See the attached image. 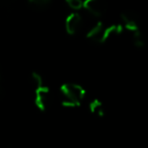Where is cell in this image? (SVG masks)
Segmentation results:
<instances>
[{
	"label": "cell",
	"mask_w": 148,
	"mask_h": 148,
	"mask_svg": "<svg viewBox=\"0 0 148 148\" xmlns=\"http://www.w3.org/2000/svg\"><path fill=\"white\" fill-rule=\"evenodd\" d=\"M103 23L101 21H97L90 29H88L86 34V38L89 40H92V41H97L99 42V38H101V34L103 32Z\"/></svg>",
	"instance_id": "52a82bcc"
},
{
	"label": "cell",
	"mask_w": 148,
	"mask_h": 148,
	"mask_svg": "<svg viewBox=\"0 0 148 148\" xmlns=\"http://www.w3.org/2000/svg\"><path fill=\"white\" fill-rule=\"evenodd\" d=\"M83 7L93 16L99 17L105 12L103 0H83Z\"/></svg>",
	"instance_id": "277c9868"
},
{
	"label": "cell",
	"mask_w": 148,
	"mask_h": 148,
	"mask_svg": "<svg viewBox=\"0 0 148 148\" xmlns=\"http://www.w3.org/2000/svg\"><path fill=\"white\" fill-rule=\"evenodd\" d=\"M63 95L62 106L64 108H78L85 97V89L76 83H64L60 87Z\"/></svg>",
	"instance_id": "6da1fadb"
},
{
	"label": "cell",
	"mask_w": 148,
	"mask_h": 148,
	"mask_svg": "<svg viewBox=\"0 0 148 148\" xmlns=\"http://www.w3.org/2000/svg\"><path fill=\"white\" fill-rule=\"evenodd\" d=\"M50 99V88L45 84L37 87L35 91V105L40 111L45 112L48 108Z\"/></svg>",
	"instance_id": "3957f363"
},
{
	"label": "cell",
	"mask_w": 148,
	"mask_h": 148,
	"mask_svg": "<svg viewBox=\"0 0 148 148\" xmlns=\"http://www.w3.org/2000/svg\"><path fill=\"white\" fill-rule=\"evenodd\" d=\"M89 110H90V112L93 115L97 116L99 118H103L106 114L105 107H103V103L97 99H92L90 101V103H89Z\"/></svg>",
	"instance_id": "ba28073f"
},
{
	"label": "cell",
	"mask_w": 148,
	"mask_h": 148,
	"mask_svg": "<svg viewBox=\"0 0 148 148\" xmlns=\"http://www.w3.org/2000/svg\"><path fill=\"white\" fill-rule=\"evenodd\" d=\"M124 29H125V27H124L123 25H112L108 27L107 29H103V34H101V38L99 40V43L103 44L109 40L113 39V38L122 35Z\"/></svg>",
	"instance_id": "5b68a950"
},
{
	"label": "cell",
	"mask_w": 148,
	"mask_h": 148,
	"mask_svg": "<svg viewBox=\"0 0 148 148\" xmlns=\"http://www.w3.org/2000/svg\"><path fill=\"white\" fill-rule=\"evenodd\" d=\"M31 77H32V82H33L34 86H35L36 88H37V87L42 86V85H44L43 77H42L39 73H37V72H33Z\"/></svg>",
	"instance_id": "8fae6325"
},
{
	"label": "cell",
	"mask_w": 148,
	"mask_h": 148,
	"mask_svg": "<svg viewBox=\"0 0 148 148\" xmlns=\"http://www.w3.org/2000/svg\"><path fill=\"white\" fill-rule=\"evenodd\" d=\"M132 33V41L136 48H142L144 46V39L140 29H136Z\"/></svg>",
	"instance_id": "9c48e42d"
},
{
	"label": "cell",
	"mask_w": 148,
	"mask_h": 148,
	"mask_svg": "<svg viewBox=\"0 0 148 148\" xmlns=\"http://www.w3.org/2000/svg\"><path fill=\"white\" fill-rule=\"evenodd\" d=\"M29 1L34 5H37V6H43V5H46L47 3H49L51 0H29Z\"/></svg>",
	"instance_id": "7c38bea8"
},
{
	"label": "cell",
	"mask_w": 148,
	"mask_h": 148,
	"mask_svg": "<svg viewBox=\"0 0 148 148\" xmlns=\"http://www.w3.org/2000/svg\"><path fill=\"white\" fill-rule=\"evenodd\" d=\"M83 19L80 13L78 12H71L65 21V29L69 35L74 36L76 35L82 27Z\"/></svg>",
	"instance_id": "7a4b0ae2"
},
{
	"label": "cell",
	"mask_w": 148,
	"mask_h": 148,
	"mask_svg": "<svg viewBox=\"0 0 148 148\" xmlns=\"http://www.w3.org/2000/svg\"><path fill=\"white\" fill-rule=\"evenodd\" d=\"M121 18L123 21V25L127 31L134 32L136 29H139L138 27V21L136 19V17L132 14L131 12H123L121 13Z\"/></svg>",
	"instance_id": "8992f818"
},
{
	"label": "cell",
	"mask_w": 148,
	"mask_h": 148,
	"mask_svg": "<svg viewBox=\"0 0 148 148\" xmlns=\"http://www.w3.org/2000/svg\"><path fill=\"white\" fill-rule=\"evenodd\" d=\"M67 5L73 10H79L83 7V0H65Z\"/></svg>",
	"instance_id": "30bf717a"
}]
</instances>
